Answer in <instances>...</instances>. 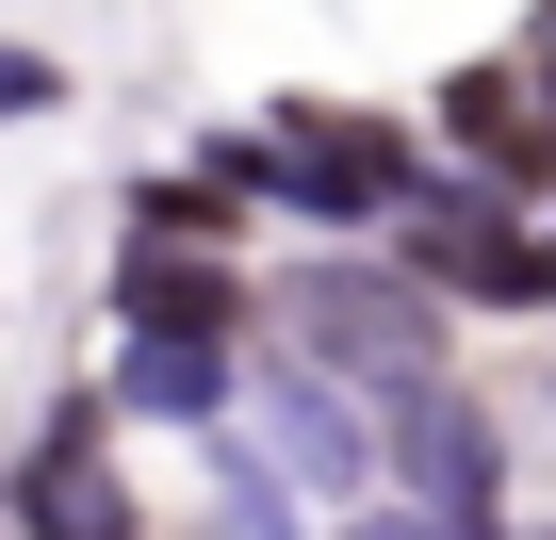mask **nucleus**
<instances>
[{
    "mask_svg": "<svg viewBox=\"0 0 556 540\" xmlns=\"http://www.w3.org/2000/svg\"><path fill=\"white\" fill-rule=\"evenodd\" d=\"M393 262L442 312H556V229H523V180H491V164H442L393 213Z\"/></svg>",
    "mask_w": 556,
    "mask_h": 540,
    "instance_id": "3",
    "label": "nucleus"
},
{
    "mask_svg": "<svg viewBox=\"0 0 556 540\" xmlns=\"http://www.w3.org/2000/svg\"><path fill=\"white\" fill-rule=\"evenodd\" d=\"M115 344H245V262L229 246H115Z\"/></svg>",
    "mask_w": 556,
    "mask_h": 540,
    "instance_id": "5",
    "label": "nucleus"
},
{
    "mask_svg": "<svg viewBox=\"0 0 556 540\" xmlns=\"http://www.w3.org/2000/svg\"><path fill=\"white\" fill-rule=\"evenodd\" d=\"M197 164H213L245 213H312V229H393V213L442 180L393 115H344V99H278L262 131H213Z\"/></svg>",
    "mask_w": 556,
    "mask_h": 540,
    "instance_id": "1",
    "label": "nucleus"
},
{
    "mask_svg": "<svg viewBox=\"0 0 556 540\" xmlns=\"http://www.w3.org/2000/svg\"><path fill=\"white\" fill-rule=\"evenodd\" d=\"M229 377H245V344H115L99 393H115V426H197L213 442L229 426Z\"/></svg>",
    "mask_w": 556,
    "mask_h": 540,
    "instance_id": "8",
    "label": "nucleus"
},
{
    "mask_svg": "<svg viewBox=\"0 0 556 540\" xmlns=\"http://www.w3.org/2000/svg\"><path fill=\"white\" fill-rule=\"evenodd\" d=\"M245 393H262L278 459H295L312 491H361V507H377V410H361L344 377H312V361H278V377H245Z\"/></svg>",
    "mask_w": 556,
    "mask_h": 540,
    "instance_id": "6",
    "label": "nucleus"
},
{
    "mask_svg": "<svg viewBox=\"0 0 556 540\" xmlns=\"http://www.w3.org/2000/svg\"><path fill=\"white\" fill-rule=\"evenodd\" d=\"M99 442H115V393H66L34 426V459L0 475V524H17V540H131V475Z\"/></svg>",
    "mask_w": 556,
    "mask_h": 540,
    "instance_id": "4",
    "label": "nucleus"
},
{
    "mask_svg": "<svg viewBox=\"0 0 556 540\" xmlns=\"http://www.w3.org/2000/svg\"><path fill=\"white\" fill-rule=\"evenodd\" d=\"M377 475H393L409 507H458V524H491V410H475V393H426V410H393V426H377Z\"/></svg>",
    "mask_w": 556,
    "mask_h": 540,
    "instance_id": "7",
    "label": "nucleus"
},
{
    "mask_svg": "<svg viewBox=\"0 0 556 540\" xmlns=\"http://www.w3.org/2000/svg\"><path fill=\"white\" fill-rule=\"evenodd\" d=\"M50 99H66V66H50V50H0V131H17V115H50Z\"/></svg>",
    "mask_w": 556,
    "mask_h": 540,
    "instance_id": "11",
    "label": "nucleus"
},
{
    "mask_svg": "<svg viewBox=\"0 0 556 540\" xmlns=\"http://www.w3.org/2000/svg\"><path fill=\"white\" fill-rule=\"evenodd\" d=\"M344 540H507V524H458V507H409V491H377V507H344Z\"/></svg>",
    "mask_w": 556,
    "mask_h": 540,
    "instance_id": "10",
    "label": "nucleus"
},
{
    "mask_svg": "<svg viewBox=\"0 0 556 540\" xmlns=\"http://www.w3.org/2000/svg\"><path fill=\"white\" fill-rule=\"evenodd\" d=\"M213 459H229V524H213V540H295V475H278V442L213 426Z\"/></svg>",
    "mask_w": 556,
    "mask_h": 540,
    "instance_id": "9",
    "label": "nucleus"
},
{
    "mask_svg": "<svg viewBox=\"0 0 556 540\" xmlns=\"http://www.w3.org/2000/svg\"><path fill=\"white\" fill-rule=\"evenodd\" d=\"M278 328H295V361L344 377L377 426L426 410V393H458V377H442V296L409 279L393 246H377V262H295V279H278Z\"/></svg>",
    "mask_w": 556,
    "mask_h": 540,
    "instance_id": "2",
    "label": "nucleus"
}]
</instances>
